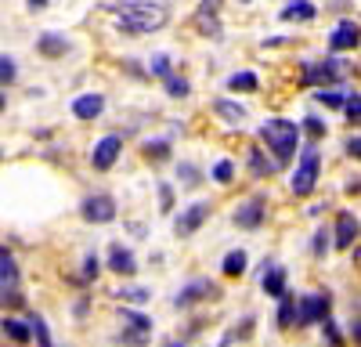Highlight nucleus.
Segmentation results:
<instances>
[{
    "instance_id": "nucleus-14",
    "label": "nucleus",
    "mask_w": 361,
    "mask_h": 347,
    "mask_svg": "<svg viewBox=\"0 0 361 347\" xmlns=\"http://www.w3.org/2000/svg\"><path fill=\"white\" fill-rule=\"evenodd\" d=\"M217 4L221 0H202L199 8V29L206 37H221V22H217Z\"/></svg>"
},
{
    "instance_id": "nucleus-30",
    "label": "nucleus",
    "mask_w": 361,
    "mask_h": 347,
    "mask_svg": "<svg viewBox=\"0 0 361 347\" xmlns=\"http://www.w3.org/2000/svg\"><path fill=\"white\" fill-rule=\"evenodd\" d=\"M33 329H37V343L40 347H51V336H47V322L40 315H33Z\"/></svg>"
},
{
    "instance_id": "nucleus-18",
    "label": "nucleus",
    "mask_w": 361,
    "mask_h": 347,
    "mask_svg": "<svg viewBox=\"0 0 361 347\" xmlns=\"http://www.w3.org/2000/svg\"><path fill=\"white\" fill-rule=\"evenodd\" d=\"M264 293L286 297V268H264Z\"/></svg>"
},
{
    "instance_id": "nucleus-13",
    "label": "nucleus",
    "mask_w": 361,
    "mask_h": 347,
    "mask_svg": "<svg viewBox=\"0 0 361 347\" xmlns=\"http://www.w3.org/2000/svg\"><path fill=\"white\" fill-rule=\"evenodd\" d=\"M109 264H112L116 275H134L137 272V260H134V253L127 246H112L109 250Z\"/></svg>"
},
{
    "instance_id": "nucleus-39",
    "label": "nucleus",
    "mask_w": 361,
    "mask_h": 347,
    "mask_svg": "<svg viewBox=\"0 0 361 347\" xmlns=\"http://www.w3.org/2000/svg\"><path fill=\"white\" fill-rule=\"evenodd\" d=\"M145 152H148V156H166V145H148Z\"/></svg>"
},
{
    "instance_id": "nucleus-15",
    "label": "nucleus",
    "mask_w": 361,
    "mask_h": 347,
    "mask_svg": "<svg viewBox=\"0 0 361 347\" xmlns=\"http://www.w3.org/2000/svg\"><path fill=\"white\" fill-rule=\"evenodd\" d=\"M202 297H214V282L195 279L188 289H180V293H177V308H188V304H195V300H202Z\"/></svg>"
},
{
    "instance_id": "nucleus-6",
    "label": "nucleus",
    "mask_w": 361,
    "mask_h": 347,
    "mask_svg": "<svg viewBox=\"0 0 361 347\" xmlns=\"http://www.w3.org/2000/svg\"><path fill=\"white\" fill-rule=\"evenodd\" d=\"M343 73V66L336 58H325V62H307L304 66V83L307 87H325V83H336Z\"/></svg>"
},
{
    "instance_id": "nucleus-20",
    "label": "nucleus",
    "mask_w": 361,
    "mask_h": 347,
    "mask_svg": "<svg viewBox=\"0 0 361 347\" xmlns=\"http://www.w3.org/2000/svg\"><path fill=\"white\" fill-rule=\"evenodd\" d=\"M293 18H300V22L314 18V4L311 0H293V4H286L282 8V22H293Z\"/></svg>"
},
{
    "instance_id": "nucleus-9",
    "label": "nucleus",
    "mask_w": 361,
    "mask_h": 347,
    "mask_svg": "<svg viewBox=\"0 0 361 347\" xmlns=\"http://www.w3.org/2000/svg\"><path fill=\"white\" fill-rule=\"evenodd\" d=\"M80 214H83L90 224H109V221L116 217V202H112V195H90L83 207H80Z\"/></svg>"
},
{
    "instance_id": "nucleus-32",
    "label": "nucleus",
    "mask_w": 361,
    "mask_h": 347,
    "mask_svg": "<svg viewBox=\"0 0 361 347\" xmlns=\"http://www.w3.org/2000/svg\"><path fill=\"white\" fill-rule=\"evenodd\" d=\"M152 73L163 76V80L170 76V58H166V54H156V58H152Z\"/></svg>"
},
{
    "instance_id": "nucleus-24",
    "label": "nucleus",
    "mask_w": 361,
    "mask_h": 347,
    "mask_svg": "<svg viewBox=\"0 0 361 347\" xmlns=\"http://www.w3.org/2000/svg\"><path fill=\"white\" fill-rule=\"evenodd\" d=\"M4 333H8L15 343H29V326L15 322V318H4Z\"/></svg>"
},
{
    "instance_id": "nucleus-42",
    "label": "nucleus",
    "mask_w": 361,
    "mask_h": 347,
    "mask_svg": "<svg viewBox=\"0 0 361 347\" xmlns=\"http://www.w3.org/2000/svg\"><path fill=\"white\" fill-rule=\"evenodd\" d=\"M170 347H173V343H170Z\"/></svg>"
},
{
    "instance_id": "nucleus-21",
    "label": "nucleus",
    "mask_w": 361,
    "mask_h": 347,
    "mask_svg": "<svg viewBox=\"0 0 361 347\" xmlns=\"http://www.w3.org/2000/svg\"><path fill=\"white\" fill-rule=\"evenodd\" d=\"M214 112L221 116V120H228V123H243V120H246V109L235 105V102H228V98L214 102Z\"/></svg>"
},
{
    "instance_id": "nucleus-26",
    "label": "nucleus",
    "mask_w": 361,
    "mask_h": 347,
    "mask_svg": "<svg viewBox=\"0 0 361 347\" xmlns=\"http://www.w3.org/2000/svg\"><path fill=\"white\" fill-rule=\"evenodd\" d=\"M166 95H170V98H185V95H188V80L166 76Z\"/></svg>"
},
{
    "instance_id": "nucleus-10",
    "label": "nucleus",
    "mask_w": 361,
    "mask_h": 347,
    "mask_svg": "<svg viewBox=\"0 0 361 347\" xmlns=\"http://www.w3.org/2000/svg\"><path fill=\"white\" fill-rule=\"evenodd\" d=\"M235 224L238 228H260L264 224V199L253 195L250 202H243V207L235 210Z\"/></svg>"
},
{
    "instance_id": "nucleus-17",
    "label": "nucleus",
    "mask_w": 361,
    "mask_h": 347,
    "mask_svg": "<svg viewBox=\"0 0 361 347\" xmlns=\"http://www.w3.org/2000/svg\"><path fill=\"white\" fill-rule=\"evenodd\" d=\"M354 239H357V217L343 214V217L336 221V246H340V250H350Z\"/></svg>"
},
{
    "instance_id": "nucleus-27",
    "label": "nucleus",
    "mask_w": 361,
    "mask_h": 347,
    "mask_svg": "<svg viewBox=\"0 0 361 347\" xmlns=\"http://www.w3.org/2000/svg\"><path fill=\"white\" fill-rule=\"evenodd\" d=\"M214 178H217L221 185H228V181L235 178V163H228V159H221V163L214 166Z\"/></svg>"
},
{
    "instance_id": "nucleus-35",
    "label": "nucleus",
    "mask_w": 361,
    "mask_h": 347,
    "mask_svg": "<svg viewBox=\"0 0 361 347\" xmlns=\"http://www.w3.org/2000/svg\"><path fill=\"white\" fill-rule=\"evenodd\" d=\"M304 127H307L311 134H325V123H322V120H314V116H307V120H304Z\"/></svg>"
},
{
    "instance_id": "nucleus-22",
    "label": "nucleus",
    "mask_w": 361,
    "mask_h": 347,
    "mask_svg": "<svg viewBox=\"0 0 361 347\" xmlns=\"http://www.w3.org/2000/svg\"><path fill=\"white\" fill-rule=\"evenodd\" d=\"M243 272H246V253H243V250H231V253L224 257V275L235 279V275H243Z\"/></svg>"
},
{
    "instance_id": "nucleus-33",
    "label": "nucleus",
    "mask_w": 361,
    "mask_h": 347,
    "mask_svg": "<svg viewBox=\"0 0 361 347\" xmlns=\"http://www.w3.org/2000/svg\"><path fill=\"white\" fill-rule=\"evenodd\" d=\"M94 275H98V260L87 257V260H83V279H94Z\"/></svg>"
},
{
    "instance_id": "nucleus-1",
    "label": "nucleus",
    "mask_w": 361,
    "mask_h": 347,
    "mask_svg": "<svg viewBox=\"0 0 361 347\" xmlns=\"http://www.w3.org/2000/svg\"><path fill=\"white\" fill-rule=\"evenodd\" d=\"M170 22V8L163 0H130V4H119L116 8V25L130 37H145V33H156Z\"/></svg>"
},
{
    "instance_id": "nucleus-8",
    "label": "nucleus",
    "mask_w": 361,
    "mask_h": 347,
    "mask_svg": "<svg viewBox=\"0 0 361 347\" xmlns=\"http://www.w3.org/2000/svg\"><path fill=\"white\" fill-rule=\"evenodd\" d=\"M119 152H123V141H119L116 134H109V138H102V141L94 145L90 163H94V170H112L116 159H119Z\"/></svg>"
},
{
    "instance_id": "nucleus-16",
    "label": "nucleus",
    "mask_w": 361,
    "mask_h": 347,
    "mask_svg": "<svg viewBox=\"0 0 361 347\" xmlns=\"http://www.w3.org/2000/svg\"><path fill=\"white\" fill-rule=\"evenodd\" d=\"M102 109H105L102 95H83V98L73 102V112L80 116V120H94V116H102Z\"/></svg>"
},
{
    "instance_id": "nucleus-23",
    "label": "nucleus",
    "mask_w": 361,
    "mask_h": 347,
    "mask_svg": "<svg viewBox=\"0 0 361 347\" xmlns=\"http://www.w3.org/2000/svg\"><path fill=\"white\" fill-rule=\"evenodd\" d=\"M228 87H231V91H257L260 80H257V73H235L228 80Z\"/></svg>"
},
{
    "instance_id": "nucleus-38",
    "label": "nucleus",
    "mask_w": 361,
    "mask_h": 347,
    "mask_svg": "<svg viewBox=\"0 0 361 347\" xmlns=\"http://www.w3.org/2000/svg\"><path fill=\"white\" fill-rule=\"evenodd\" d=\"M347 152L357 159V152H361V141H357V138H350V141H347Z\"/></svg>"
},
{
    "instance_id": "nucleus-25",
    "label": "nucleus",
    "mask_w": 361,
    "mask_h": 347,
    "mask_svg": "<svg viewBox=\"0 0 361 347\" xmlns=\"http://www.w3.org/2000/svg\"><path fill=\"white\" fill-rule=\"evenodd\" d=\"M15 73H18L15 69V58L11 54H0V87H8L15 80Z\"/></svg>"
},
{
    "instance_id": "nucleus-19",
    "label": "nucleus",
    "mask_w": 361,
    "mask_h": 347,
    "mask_svg": "<svg viewBox=\"0 0 361 347\" xmlns=\"http://www.w3.org/2000/svg\"><path fill=\"white\" fill-rule=\"evenodd\" d=\"M37 51L47 54V58H58V54H66V51H69V40H66V37H58V33H44V37L37 40Z\"/></svg>"
},
{
    "instance_id": "nucleus-41",
    "label": "nucleus",
    "mask_w": 361,
    "mask_h": 347,
    "mask_svg": "<svg viewBox=\"0 0 361 347\" xmlns=\"http://www.w3.org/2000/svg\"><path fill=\"white\" fill-rule=\"evenodd\" d=\"M0 109H4V95H0Z\"/></svg>"
},
{
    "instance_id": "nucleus-7",
    "label": "nucleus",
    "mask_w": 361,
    "mask_h": 347,
    "mask_svg": "<svg viewBox=\"0 0 361 347\" xmlns=\"http://www.w3.org/2000/svg\"><path fill=\"white\" fill-rule=\"evenodd\" d=\"M119 315H123V322L130 326V329H127L123 336H119V343H130V347H141V343L148 340V333H152V322H148L145 315L130 311V308H123V311H119Z\"/></svg>"
},
{
    "instance_id": "nucleus-2",
    "label": "nucleus",
    "mask_w": 361,
    "mask_h": 347,
    "mask_svg": "<svg viewBox=\"0 0 361 347\" xmlns=\"http://www.w3.org/2000/svg\"><path fill=\"white\" fill-rule=\"evenodd\" d=\"M260 138L271 152H275L279 163H289L293 152H296V141H300V127L293 120H267L260 127Z\"/></svg>"
},
{
    "instance_id": "nucleus-31",
    "label": "nucleus",
    "mask_w": 361,
    "mask_h": 347,
    "mask_svg": "<svg viewBox=\"0 0 361 347\" xmlns=\"http://www.w3.org/2000/svg\"><path fill=\"white\" fill-rule=\"evenodd\" d=\"M343 112L350 116V120H357V116H361V98H357V91L343 98Z\"/></svg>"
},
{
    "instance_id": "nucleus-37",
    "label": "nucleus",
    "mask_w": 361,
    "mask_h": 347,
    "mask_svg": "<svg viewBox=\"0 0 361 347\" xmlns=\"http://www.w3.org/2000/svg\"><path fill=\"white\" fill-rule=\"evenodd\" d=\"M119 297H127V300H145L148 293H145V289H119Z\"/></svg>"
},
{
    "instance_id": "nucleus-29",
    "label": "nucleus",
    "mask_w": 361,
    "mask_h": 347,
    "mask_svg": "<svg viewBox=\"0 0 361 347\" xmlns=\"http://www.w3.org/2000/svg\"><path fill=\"white\" fill-rule=\"evenodd\" d=\"M250 163H253V174H271V170H275V166H271V163L264 159V152H260V149H253V152H250Z\"/></svg>"
},
{
    "instance_id": "nucleus-5",
    "label": "nucleus",
    "mask_w": 361,
    "mask_h": 347,
    "mask_svg": "<svg viewBox=\"0 0 361 347\" xmlns=\"http://www.w3.org/2000/svg\"><path fill=\"white\" fill-rule=\"evenodd\" d=\"M296 322L300 326H311V322H325L329 318V293H307L304 300L296 304Z\"/></svg>"
},
{
    "instance_id": "nucleus-4",
    "label": "nucleus",
    "mask_w": 361,
    "mask_h": 347,
    "mask_svg": "<svg viewBox=\"0 0 361 347\" xmlns=\"http://www.w3.org/2000/svg\"><path fill=\"white\" fill-rule=\"evenodd\" d=\"M22 275H18V264H15V253L0 246V293H4L8 304H22Z\"/></svg>"
},
{
    "instance_id": "nucleus-34",
    "label": "nucleus",
    "mask_w": 361,
    "mask_h": 347,
    "mask_svg": "<svg viewBox=\"0 0 361 347\" xmlns=\"http://www.w3.org/2000/svg\"><path fill=\"white\" fill-rule=\"evenodd\" d=\"M318 102H322V105H343L340 95H329V91H318Z\"/></svg>"
},
{
    "instance_id": "nucleus-11",
    "label": "nucleus",
    "mask_w": 361,
    "mask_h": 347,
    "mask_svg": "<svg viewBox=\"0 0 361 347\" xmlns=\"http://www.w3.org/2000/svg\"><path fill=\"white\" fill-rule=\"evenodd\" d=\"M206 217H209V207H206V202H195V207H188L185 214L177 217V236H192V231H199Z\"/></svg>"
},
{
    "instance_id": "nucleus-3",
    "label": "nucleus",
    "mask_w": 361,
    "mask_h": 347,
    "mask_svg": "<svg viewBox=\"0 0 361 347\" xmlns=\"http://www.w3.org/2000/svg\"><path fill=\"white\" fill-rule=\"evenodd\" d=\"M318 166H322L318 149H304V156H300V166H296V174H293V192H296V195H311V192H314Z\"/></svg>"
},
{
    "instance_id": "nucleus-12",
    "label": "nucleus",
    "mask_w": 361,
    "mask_h": 347,
    "mask_svg": "<svg viewBox=\"0 0 361 347\" xmlns=\"http://www.w3.org/2000/svg\"><path fill=\"white\" fill-rule=\"evenodd\" d=\"M329 47L333 51H354L357 47V22H340L336 29H333V37H329Z\"/></svg>"
},
{
    "instance_id": "nucleus-40",
    "label": "nucleus",
    "mask_w": 361,
    "mask_h": 347,
    "mask_svg": "<svg viewBox=\"0 0 361 347\" xmlns=\"http://www.w3.org/2000/svg\"><path fill=\"white\" fill-rule=\"evenodd\" d=\"M29 4H33V8H47V0H29Z\"/></svg>"
},
{
    "instance_id": "nucleus-28",
    "label": "nucleus",
    "mask_w": 361,
    "mask_h": 347,
    "mask_svg": "<svg viewBox=\"0 0 361 347\" xmlns=\"http://www.w3.org/2000/svg\"><path fill=\"white\" fill-rule=\"evenodd\" d=\"M293 311H296L293 297H282V308H279V326H282V329H286V326L293 322Z\"/></svg>"
},
{
    "instance_id": "nucleus-36",
    "label": "nucleus",
    "mask_w": 361,
    "mask_h": 347,
    "mask_svg": "<svg viewBox=\"0 0 361 347\" xmlns=\"http://www.w3.org/2000/svg\"><path fill=\"white\" fill-rule=\"evenodd\" d=\"M325 246H329L325 231H318V236H314V257H325Z\"/></svg>"
}]
</instances>
